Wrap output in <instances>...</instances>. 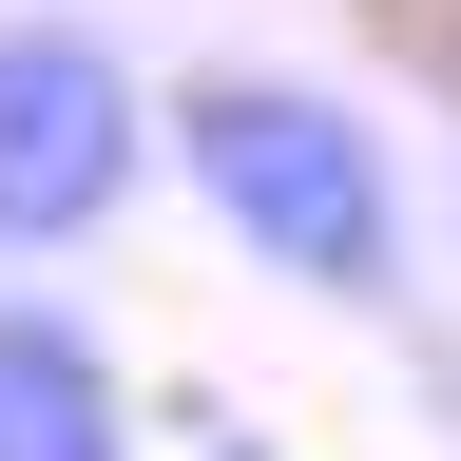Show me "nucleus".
<instances>
[{
  "label": "nucleus",
  "instance_id": "obj_1",
  "mask_svg": "<svg viewBox=\"0 0 461 461\" xmlns=\"http://www.w3.org/2000/svg\"><path fill=\"white\" fill-rule=\"evenodd\" d=\"M154 135L193 154V193L230 212L250 269L327 288V308H384V288H403V173H384V135L327 77H193Z\"/></svg>",
  "mask_w": 461,
  "mask_h": 461
},
{
  "label": "nucleus",
  "instance_id": "obj_2",
  "mask_svg": "<svg viewBox=\"0 0 461 461\" xmlns=\"http://www.w3.org/2000/svg\"><path fill=\"white\" fill-rule=\"evenodd\" d=\"M154 154H173V135H154V96L115 77V39L0 20V250H20V269L77 250V230H115Z\"/></svg>",
  "mask_w": 461,
  "mask_h": 461
},
{
  "label": "nucleus",
  "instance_id": "obj_3",
  "mask_svg": "<svg viewBox=\"0 0 461 461\" xmlns=\"http://www.w3.org/2000/svg\"><path fill=\"white\" fill-rule=\"evenodd\" d=\"M0 461H135V403H115V346L39 288H0Z\"/></svg>",
  "mask_w": 461,
  "mask_h": 461
}]
</instances>
